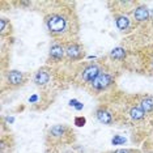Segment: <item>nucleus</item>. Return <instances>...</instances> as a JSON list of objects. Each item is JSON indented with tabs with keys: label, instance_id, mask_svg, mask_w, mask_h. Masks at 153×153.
<instances>
[{
	"label": "nucleus",
	"instance_id": "nucleus-1",
	"mask_svg": "<svg viewBox=\"0 0 153 153\" xmlns=\"http://www.w3.org/2000/svg\"><path fill=\"white\" fill-rule=\"evenodd\" d=\"M43 16V25L53 41L68 43L80 41V20L75 1H37Z\"/></svg>",
	"mask_w": 153,
	"mask_h": 153
},
{
	"label": "nucleus",
	"instance_id": "nucleus-2",
	"mask_svg": "<svg viewBox=\"0 0 153 153\" xmlns=\"http://www.w3.org/2000/svg\"><path fill=\"white\" fill-rule=\"evenodd\" d=\"M122 67L135 74L153 77V42L131 51Z\"/></svg>",
	"mask_w": 153,
	"mask_h": 153
},
{
	"label": "nucleus",
	"instance_id": "nucleus-3",
	"mask_svg": "<svg viewBox=\"0 0 153 153\" xmlns=\"http://www.w3.org/2000/svg\"><path fill=\"white\" fill-rule=\"evenodd\" d=\"M76 141V132L68 124H54L46 132V149L71 147Z\"/></svg>",
	"mask_w": 153,
	"mask_h": 153
},
{
	"label": "nucleus",
	"instance_id": "nucleus-4",
	"mask_svg": "<svg viewBox=\"0 0 153 153\" xmlns=\"http://www.w3.org/2000/svg\"><path fill=\"white\" fill-rule=\"evenodd\" d=\"M32 79V76L19 69H7L1 72V93L7 90H17L22 88L24 85Z\"/></svg>",
	"mask_w": 153,
	"mask_h": 153
},
{
	"label": "nucleus",
	"instance_id": "nucleus-5",
	"mask_svg": "<svg viewBox=\"0 0 153 153\" xmlns=\"http://www.w3.org/2000/svg\"><path fill=\"white\" fill-rule=\"evenodd\" d=\"M111 15L114 17V22H115L117 29L127 37L131 36V34H134L139 27H140L134 21L131 12H120V11H114L113 9V11H111Z\"/></svg>",
	"mask_w": 153,
	"mask_h": 153
},
{
	"label": "nucleus",
	"instance_id": "nucleus-6",
	"mask_svg": "<svg viewBox=\"0 0 153 153\" xmlns=\"http://www.w3.org/2000/svg\"><path fill=\"white\" fill-rule=\"evenodd\" d=\"M65 63V45L59 41H51L48 48L47 65L51 67H60Z\"/></svg>",
	"mask_w": 153,
	"mask_h": 153
},
{
	"label": "nucleus",
	"instance_id": "nucleus-7",
	"mask_svg": "<svg viewBox=\"0 0 153 153\" xmlns=\"http://www.w3.org/2000/svg\"><path fill=\"white\" fill-rule=\"evenodd\" d=\"M65 45V63L64 64H75L84 62L85 58V47L80 41L75 42H68Z\"/></svg>",
	"mask_w": 153,
	"mask_h": 153
},
{
	"label": "nucleus",
	"instance_id": "nucleus-8",
	"mask_svg": "<svg viewBox=\"0 0 153 153\" xmlns=\"http://www.w3.org/2000/svg\"><path fill=\"white\" fill-rule=\"evenodd\" d=\"M93 115H94L96 120L100 122L101 124H105V126H117L115 114H114L110 105H107L106 102L98 101L94 111H93Z\"/></svg>",
	"mask_w": 153,
	"mask_h": 153
},
{
	"label": "nucleus",
	"instance_id": "nucleus-9",
	"mask_svg": "<svg viewBox=\"0 0 153 153\" xmlns=\"http://www.w3.org/2000/svg\"><path fill=\"white\" fill-rule=\"evenodd\" d=\"M55 94H56V93L39 90L38 93H34V94L30 96L29 100H27V102H29L30 106H32V110H34V111H43L54 102Z\"/></svg>",
	"mask_w": 153,
	"mask_h": 153
},
{
	"label": "nucleus",
	"instance_id": "nucleus-10",
	"mask_svg": "<svg viewBox=\"0 0 153 153\" xmlns=\"http://www.w3.org/2000/svg\"><path fill=\"white\" fill-rule=\"evenodd\" d=\"M131 15H132V19H134V21L136 22L139 26L147 25V24L153 22V16H152L151 11H149V8L144 4V3H141V1H137L136 3L135 8L132 9Z\"/></svg>",
	"mask_w": 153,
	"mask_h": 153
},
{
	"label": "nucleus",
	"instance_id": "nucleus-11",
	"mask_svg": "<svg viewBox=\"0 0 153 153\" xmlns=\"http://www.w3.org/2000/svg\"><path fill=\"white\" fill-rule=\"evenodd\" d=\"M135 100L141 110L149 117L153 114V96L149 93H135Z\"/></svg>",
	"mask_w": 153,
	"mask_h": 153
},
{
	"label": "nucleus",
	"instance_id": "nucleus-12",
	"mask_svg": "<svg viewBox=\"0 0 153 153\" xmlns=\"http://www.w3.org/2000/svg\"><path fill=\"white\" fill-rule=\"evenodd\" d=\"M16 148L15 136L11 132H1L0 136V153H12Z\"/></svg>",
	"mask_w": 153,
	"mask_h": 153
},
{
	"label": "nucleus",
	"instance_id": "nucleus-13",
	"mask_svg": "<svg viewBox=\"0 0 153 153\" xmlns=\"http://www.w3.org/2000/svg\"><path fill=\"white\" fill-rule=\"evenodd\" d=\"M0 39L13 42V25L7 17L0 19Z\"/></svg>",
	"mask_w": 153,
	"mask_h": 153
},
{
	"label": "nucleus",
	"instance_id": "nucleus-14",
	"mask_svg": "<svg viewBox=\"0 0 153 153\" xmlns=\"http://www.w3.org/2000/svg\"><path fill=\"white\" fill-rule=\"evenodd\" d=\"M141 152L143 153H153V135L143 141V144H141Z\"/></svg>",
	"mask_w": 153,
	"mask_h": 153
},
{
	"label": "nucleus",
	"instance_id": "nucleus-15",
	"mask_svg": "<svg viewBox=\"0 0 153 153\" xmlns=\"http://www.w3.org/2000/svg\"><path fill=\"white\" fill-rule=\"evenodd\" d=\"M105 153H143V152L136 148H119V149H114V151H107Z\"/></svg>",
	"mask_w": 153,
	"mask_h": 153
},
{
	"label": "nucleus",
	"instance_id": "nucleus-16",
	"mask_svg": "<svg viewBox=\"0 0 153 153\" xmlns=\"http://www.w3.org/2000/svg\"><path fill=\"white\" fill-rule=\"evenodd\" d=\"M85 123H86V118H85V117H81V115L75 117L74 124H75L76 127H84V126H85Z\"/></svg>",
	"mask_w": 153,
	"mask_h": 153
},
{
	"label": "nucleus",
	"instance_id": "nucleus-17",
	"mask_svg": "<svg viewBox=\"0 0 153 153\" xmlns=\"http://www.w3.org/2000/svg\"><path fill=\"white\" fill-rule=\"evenodd\" d=\"M111 143H113V145H122V144L126 143V139H124L123 136H120V135H115L114 139L111 140Z\"/></svg>",
	"mask_w": 153,
	"mask_h": 153
},
{
	"label": "nucleus",
	"instance_id": "nucleus-18",
	"mask_svg": "<svg viewBox=\"0 0 153 153\" xmlns=\"http://www.w3.org/2000/svg\"><path fill=\"white\" fill-rule=\"evenodd\" d=\"M69 106H74L76 110H81L84 105H82V103L80 102V101H77V100H71L69 101Z\"/></svg>",
	"mask_w": 153,
	"mask_h": 153
}]
</instances>
